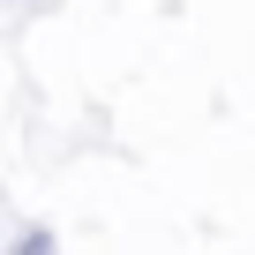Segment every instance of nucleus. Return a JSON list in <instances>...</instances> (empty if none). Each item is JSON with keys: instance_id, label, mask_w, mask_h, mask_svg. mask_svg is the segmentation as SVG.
<instances>
[{"instance_id": "f257e3e1", "label": "nucleus", "mask_w": 255, "mask_h": 255, "mask_svg": "<svg viewBox=\"0 0 255 255\" xmlns=\"http://www.w3.org/2000/svg\"><path fill=\"white\" fill-rule=\"evenodd\" d=\"M15 255H60V240H53V233H45V225H30V233H23V240H15Z\"/></svg>"}]
</instances>
